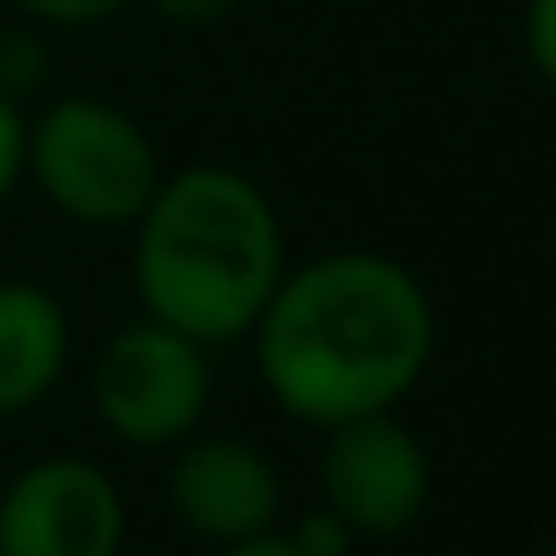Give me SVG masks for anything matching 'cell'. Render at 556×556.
I'll return each mask as SVG.
<instances>
[{"instance_id":"obj_1","label":"cell","mask_w":556,"mask_h":556,"mask_svg":"<svg viewBox=\"0 0 556 556\" xmlns=\"http://www.w3.org/2000/svg\"><path fill=\"white\" fill-rule=\"evenodd\" d=\"M245 341L269 401L329 431L365 413H395L425 383L437 359V305L407 264L348 245L281 269Z\"/></svg>"},{"instance_id":"obj_2","label":"cell","mask_w":556,"mask_h":556,"mask_svg":"<svg viewBox=\"0 0 556 556\" xmlns=\"http://www.w3.org/2000/svg\"><path fill=\"white\" fill-rule=\"evenodd\" d=\"M281 269H288V233L269 192L222 162L162 174L132 222L138 312L204 341L210 353L252 336Z\"/></svg>"},{"instance_id":"obj_3","label":"cell","mask_w":556,"mask_h":556,"mask_svg":"<svg viewBox=\"0 0 556 556\" xmlns=\"http://www.w3.org/2000/svg\"><path fill=\"white\" fill-rule=\"evenodd\" d=\"M162 174L156 138L109 97L73 90L25 114V180L78 228H132Z\"/></svg>"},{"instance_id":"obj_4","label":"cell","mask_w":556,"mask_h":556,"mask_svg":"<svg viewBox=\"0 0 556 556\" xmlns=\"http://www.w3.org/2000/svg\"><path fill=\"white\" fill-rule=\"evenodd\" d=\"M210 395H216L210 348L156 317L114 329L90 371V407L102 431L121 437L126 448H174L204 425Z\"/></svg>"},{"instance_id":"obj_5","label":"cell","mask_w":556,"mask_h":556,"mask_svg":"<svg viewBox=\"0 0 556 556\" xmlns=\"http://www.w3.org/2000/svg\"><path fill=\"white\" fill-rule=\"evenodd\" d=\"M317 491L353 527V539H401L431 503V455L401 407L365 413L324 431Z\"/></svg>"},{"instance_id":"obj_6","label":"cell","mask_w":556,"mask_h":556,"mask_svg":"<svg viewBox=\"0 0 556 556\" xmlns=\"http://www.w3.org/2000/svg\"><path fill=\"white\" fill-rule=\"evenodd\" d=\"M126 496L85 455H42L0 484V556H121Z\"/></svg>"},{"instance_id":"obj_7","label":"cell","mask_w":556,"mask_h":556,"mask_svg":"<svg viewBox=\"0 0 556 556\" xmlns=\"http://www.w3.org/2000/svg\"><path fill=\"white\" fill-rule=\"evenodd\" d=\"M168 508L192 539H204L210 551L233 539L269 532L281 520V472L245 437H210L198 425L192 437L168 448Z\"/></svg>"},{"instance_id":"obj_8","label":"cell","mask_w":556,"mask_h":556,"mask_svg":"<svg viewBox=\"0 0 556 556\" xmlns=\"http://www.w3.org/2000/svg\"><path fill=\"white\" fill-rule=\"evenodd\" d=\"M73 359V317L61 293L25 276H0V419L42 407Z\"/></svg>"},{"instance_id":"obj_9","label":"cell","mask_w":556,"mask_h":556,"mask_svg":"<svg viewBox=\"0 0 556 556\" xmlns=\"http://www.w3.org/2000/svg\"><path fill=\"white\" fill-rule=\"evenodd\" d=\"M49 73V54H42L37 30H0V97L25 102L30 90Z\"/></svg>"},{"instance_id":"obj_10","label":"cell","mask_w":556,"mask_h":556,"mask_svg":"<svg viewBox=\"0 0 556 556\" xmlns=\"http://www.w3.org/2000/svg\"><path fill=\"white\" fill-rule=\"evenodd\" d=\"M30 25H49V30H97L109 18H121L132 0H13Z\"/></svg>"},{"instance_id":"obj_11","label":"cell","mask_w":556,"mask_h":556,"mask_svg":"<svg viewBox=\"0 0 556 556\" xmlns=\"http://www.w3.org/2000/svg\"><path fill=\"white\" fill-rule=\"evenodd\" d=\"M288 539L300 544V556H353V527L329 503L305 508V515L288 527Z\"/></svg>"},{"instance_id":"obj_12","label":"cell","mask_w":556,"mask_h":556,"mask_svg":"<svg viewBox=\"0 0 556 556\" xmlns=\"http://www.w3.org/2000/svg\"><path fill=\"white\" fill-rule=\"evenodd\" d=\"M520 49H527V66L556 90V0H527L520 7Z\"/></svg>"},{"instance_id":"obj_13","label":"cell","mask_w":556,"mask_h":556,"mask_svg":"<svg viewBox=\"0 0 556 556\" xmlns=\"http://www.w3.org/2000/svg\"><path fill=\"white\" fill-rule=\"evenodd\" d=\"M25 186V102L0 97V204Z\"/></svg>"},{"instance_id":"obj_14","label":"cell","mask_w":556,"mask_h":556,"mask_svg":"<svg viewBox=\"0 0 556 556\" xmlns=\"http://www.w3.org/2000/svg\"><path fill=\"white\" fill-rule=\"evenodd\" d=\"M144 7L174 30H210V25H228L240 13V0H144Z\"/></svg>"},{"instance_id":"obj_15","label":"cell","mask_w":556,"mask_h":556,"mask_svg":"<svg viewBox=\"0 0 556 556\" xmlns=\"http://www.w3.org/2000/svg\"><path fill=\"white\" fill-rule=\"evenodd\" d=\"M210 556H300V544L288 539L281 527L269 532H252V539H233V544H216Z\"/></svg>"},{"instance_id":"obj_16","label":"cell","mask_w":556,"mask_h":556,"mask_svg":"<svg viewBox=\"0 0 556 556\" xmlns=\"http://www.w3.org/2000/svg\"><path fill=\"white\" fill-rule=\"evenodd\" d=\"M544 556H556V539H551V551H544Z\"/></svg>"}]
</instances>
